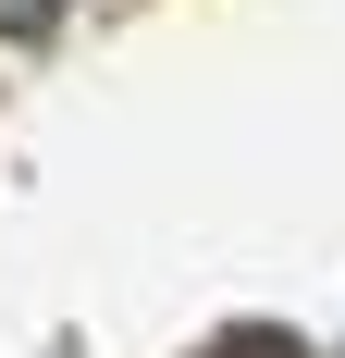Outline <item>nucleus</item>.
<instances>
[{
    "label": "nucleus",
    "instance_id": "nucleus-1",
    "mask_svg": "<svg viewBox=\"0 0 345 358\" xmlns=\"http://www.w3.org/2000/svg\"><path fill=\"white\" fill-rule=\"evenodd\" d=\"M37 25H62V0H0V37H37Z\"/></svg>",
    "mask_w": 345,
    "mask_h": 358
}]
</instances>
